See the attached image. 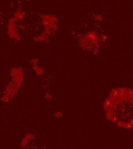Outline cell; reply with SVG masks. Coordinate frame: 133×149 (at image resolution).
Wrapping results in <instances>:
<instances>
[{
    "label": "cell",
    "instance_id": "1",
    "mask_svg": "<svg viewBox=\"0 0 133 149\" xmlns=\"http://www.w3.org/2000/svg\"><path fill=\"white\" fill-rule=\"evenodd\" d=\"M109 111L111 119L121 126L133 125V93L119 96L110 105Z\"/></svg>",
    "mask_w": 133,
    "mask_h": 149
}]
</instances>
